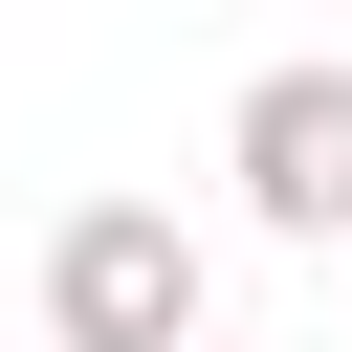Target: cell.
<instances>
[{
  "instance_id": "2",
  "label": "cell",
  "mask_w": 352,
  "mask_h": 352,
  "mask_svg": "<svg viewBox=\"0 0 352 352\" xmlns=\"http://www.w3.org/2000/svg\"><path fill=\"white\" fill-rule=\"evenodd\" d=\"M220 176H242L264 242H352V66H264L220 110Z\"/></svg>"
},
{
  "instance_id": "1",
  "label": "cell",
  "mask_w": 352,
  "mask_h": 352,
  "mask_svg": "<svg viewBox=\"0 0 352 352\" xmlns=\"http://www.w3.org/2000/svg\"><path fill=\"white\" fill-rule=\"evenodd\" d=\"M198 330H220V264L176 198H88L44 242V352H198Z\"/></svg>"
},
{
  "instance_id": "3",
  "label": "cell",
  "mask_w": 352,
  "mask_h": 352,
  "mask_svg": "<svg viewBox=\"0 0 352 352\" xmlns=\"http://www.w3.org/2000/svg\"><path fill=\"white\" fill-rule=\"evenodd\" d=\"M198 352H220V330H198Z\"/></svg>"
}]
</instances>
